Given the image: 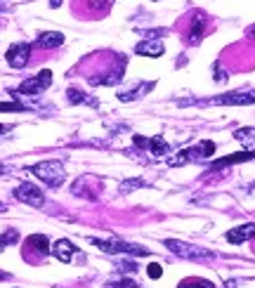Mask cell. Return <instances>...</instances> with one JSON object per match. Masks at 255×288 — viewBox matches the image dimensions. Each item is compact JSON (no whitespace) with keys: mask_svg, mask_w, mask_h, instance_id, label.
<instances>
[{"mask_svg":"<svg viewBox=\"0 0 255 288\" xmlns=\"http://www.w3.org/2000/svg\"><path fill=\"white\" fill-rule=\"evenodd\" d=\"M31 172L45 184H50V187H61V182L67 178V170H64L59 161H40V163L31 168Z\"/></svg>","mask_w":255,"mask_h":288,"instance_id":"1","label":"cell"},{"mask_svg":"<svg viewBox=\"0 0 255 288\" xmlns=\"http://www.w3.org/2000/svg\"><path fill=\"white\" fill-rule=\"evenodd\" d=\"M165 248L184 260H213V253L208 248H203V246H192V243H184V241L168 239L165 241Z\"/></svg>","mask_w":255,"mask_h":288,"instance_id":"2","label":"cell"},{"mask_svg":"<svg viewBox=\"0 0 255 288\" xmlns=\"http://www.w3.org/2000/svg\"><path fill=\"white\" fill-rule=\"evenodd\" d=\"M213 153H215V142L206 140V142H201L199 147L184 149L182 153H177L175 159H170V166H182V163H189V161H203V159H210Z\"/></svg>","mask_w":255,"mask_h":288,"instance_id":"3","label":"cell"},{"mask_svg":"<svg viewBox=\"0 0 255 288\" xmlns=\"http://www.w3.org/2000/svg\"><path fill=\"white\" fill-rule=\"evenodd\" d=\"M92 246H97L99 251L109 253V255H116V253H133V255H146V248H142V246H135V243H125V241H97L92 239Z\"/></svg>","mask_w":255,"mask_h":288,"instance_id":"4","label":"cell"},{"mask_svg":"<svg viewBox=\"0 0 255 288\" xmlns=\"http://www.w3.org/2000/svg\"><path fill=\"white\" fill-rule=\"evenodd\" d=\"M52 85V71H40L38 76H33V78H29V80H24L22 85H19V95H40V92H45L48 87Z\"/></svg>","mask_w":255,"mask_h":288,"instance_id":"5","label":"cell"},{"mask_svg":"<svg viewBox=\"0 0 255 288\" xmlns=\"http://www.w3.org/2000/svg\"><path fill=\"white\" fill-rule=\"evenodd\" d=\"M14 196L19 198L22 203H26V206H33V208H40L42 203H45V196H42V191L38 189L36 184L31 182H22L14 189Z\"/></svg>","mask_w":255,"mask_h":288,"instance_id":"6","label":"cell"},{"mask_svg":"<svg viewBox=\"0 0 255 288\" xmlns=\"http://www.w3.org/2000/svg\"><path fill=\"white\" fill-rule=\"evenodd\" d=\"M201 104H225V106H246V104H255V92H229V95H222V97L208 99V102H201Z\"/></svg>","mask_w":255,"mask_h":288,"instance_id":"7","label":"cell"},{"mask_svg":"<svg viewBox=\"0 0 255 288\" xmlns=\"http://www.w3.org/2000/svg\"><path fill=\"white\" fill-rule=\"evenodd\" d=\"M29 57H31L29 43H14L12 48L7 50V64L14 69H24L29 64Z\"/></svg>","mask_w":255,"mask_h":288,"instance_id":"8","label":"cell"},{"mask_svg":"<svg viewBox=\"0 0 255 288\" xmlns=\"http://www.w3.org/2000/svg\"><path fill=\"white\" fill-rule=\"evenodd\" d=\"M163 43L158 40V38H146V40H142V43L135 45V52L142 57H161L163 55Z\"/></svg>","mask_w":255,"mask_h":288,"instance_id":"9","label":"cell"},{"mask_svg":"<svg viewBox=\"0 0 255 288\" xmlns=\"http://www.w3.org/2000/svg\"><path fill=\"white\" fill-rule=\"evenodd\" d=\"M225 239L234 246L243 243V241H248V239H255V225H241V227L229 229V232L225 234Z\"/></svg>","mask_w":255,"mask_h":288,"instance_id":"10","label":"cell"},{"mask_svg":"<svg viewBox=\"0 0 255 288\" xmlns=\"http://www.w3.org/2000/svg\"><path fill=\"white\" fill-rule=\"evenodd\" d=\"M52 253H55V258L59 260V262H71L73 253H76V246H73L69 239H59L55 246H52Z\"/></svg>","mask_w":255,"mask_h":288,"instance_id":"11","label":"cell"},{"mask_svg":"<svg viewBox=\"0 0 255 288\" xmlns=\"http://www.w3.org/2000/svg\"><path fill=\"white\" fill-rule=\"evenodd\" d=\"M250 159H255V153H253V151L231 153V156H225V159L215 161V163L210 166V170H222V168H227V166H234V163H243V161H250Z\"/></svg>","mask_w":255,"mask_h":288,"instance_id":"12","label":"cell"},{"mask_svg":"<svg viewBox=\"0 0 255 288\" xmlns=\"http://www.w3.org/2000/svg\"><path fill=\"white\" fill-rule=\"evenodd\" d=\"M64 43V36L59 31H48V33H40V38L36 40L38 48H59Z\"/></svg>","mask_w":255,"mask_h":288,"instance_id":"13","label":"cell"},{"mask_svg":"<svg viewBox=\"0 0 255 288\" xmlns=\"http://www.w3.org/2000/svg\"><path fill=\"white\" fill-rule=\"evenodd\" d=\"M26 246H31V248H36L40 255H48L52 248H50V241L48 236H42V234H33V236H29L26 239Z\"/></svg>","mask_w":255,"mask_h":288,"instance_id":"14","label":"cell"},{"mask_svg":"<svg viewBox=\"0 0 255 288\" xmlns=\"http://www.w3.org/2000/svg\"><path fill=\"white\" fill-rule=\"evenodd\" d=\"M234 137L241 142L246 151H253V153H255V130L241 128V130H237V132H234Z\"/></svg>","mask_w":255,"mask_h":288,"instance_id":"15","label":"cell"},{"mask_svg":"<svg viewBox=\"0 0 255 288\" xmlns=\"http://www.w3.org/2000/svg\"><path fill=\"white\" fill-rule=\"evenodd\" d=\"M149 149H152L154 156H165V153L170 151L168 142H165L161 135H156V137H152V140H149Z\"/></svg>","mask_w":255,"mask_h":288,"instance_id":"16","label":"cell"},{"mask_svg":"<svg viewBox=\"0 0 255 288\" xmlns=\"http://www.w3.org/2000/svg\"><path fill=\"white\" fill-rule=\"evenodd\" d=\"M19 241V232L17 229H7V232L0 234V248H5V246H14Z\"/></svg>","mask_w":255,"mask_h":288,"instance_id":"17","label":"cell"},{"mask_svg":"<svg viewBox=\"0 0 255 288\" xmlns=\"http://www.w3.org/2000/svg\"><path fill=\"white\" fill-rule=\"evenodd\" d=\"M177 288H215V286L210 281H206V279H184Z\"/></svg>","mask_w":255,"mask_h":288,"instance_id":"18","label":"cell"},{"mask_svg":"<svg viewBox=\"0 0 255 288\" xmlns=\"http://www.w3.org/2000/svg\"><path fill=\"white\" fill-rule=\"evenodd\" d=\"M201 31H203V17L196 14L194 26H192V33H189V40H192V43H199L201 40Z\"/></svg>","mask_w":255,"mask_h":288,"instance_id":"19","label":"cell"},{"mask_svg":"<svg viewBox=\"0 0 255 288\" xmlns=\"http://www.w3.org/2000/svg\"><path fill=\"white\" fill-rule=\"evenodd\" d=\"M69 102H71V104H80V102H90V99L85 97V95H83L80 90L71 87V90H69Z\"/></svg>","mask_w":255,"mask_h":288,"instance_id":"20","label":"cell"},{"mask_svg":"<svg viewBox=\"0 0 255 288\" xmlns=\"http://www.w3.org/2000/svg\"><path fill=\"white\" fill-rule=\"evenodd\" d=\"M104 288H140V286H137L133 279H121V281H114V283H109V286H104Z\"/></svg>","mask_w":255,"mask_h":288,"instance_id":"21","label":"cell"},{"mask_svg":"<svg viewBox=\"0 0 255 288\" xmlns=\"http://www.w3.org/2000/svg\"><path fill=\"white\" fill-rule=\"evenodd\" d=\"M26 106L19 102H0V111H24Z\"/></svg>","mask_w":255,"mask_h":288,"instance_id":"22","label":"cell"},{"mask_svg":"<svg viewBox=\"0 0 255 288\" xmlns=\"http://www.w3.org/2000/svg\"><path fill=\"white\" fill-rule=\"evenodd\" d=\"M146 274L152 276V279H161V274H163V267H161V264H149V270H146Z\"/></svg>","mask_w":255,"mask_h":288,"instance_id":"23","label":"cell"},{"mask_svg":"<svg viewBox=\"0 0 255 288\" xmlns=\"http://www.w3.org/2000/svg\"><path fill=\"white\" fill-rule=\"evenodd\" d=\"M142 184H144L142 180H130V182H123L121 184V191H133L135 187H142Z\"/></svg>","mask_w":255,"mask_h":288,"instance_id":"24","label":"cell"},{"mask_svg":"<svg viewBox=\"0 0 255 288\" xmlns=\"http://www.w3.org/2000/svg\"><path fill=\"white\" fill-rule=\"evenodd\" d=\"M5 279H10V274H7V272H0V281H5Z\"/></svg>","mask_w":255,"mask_h":288,"instance_id":"25","label":"cell"},{"mask_svg":"<svg viewBox=\"0 0 255 288\" xmlns=\"http://www.w3.org/2000/svg\"><path fill=\"white\" fill-rule=\"evenodd\" d=\"M50 5H52V7H59V5H61V0H50Z\"/></svg>","mask_w":255,"mask_h":288,"instance_id":"26","label":"cell"},{"mask_svg":"<svg viewBox=\"0 0 255 288\" xmlns=\"http://www.w3.org/2000/svg\"><path fill=\"white\" fill-rule=\"evenodd\" d=\"M5 130H7V128H5V125H3V123H0V135H3V132H5Z\"/></svg>","mask_w":255,"mask_h":288,"instance_id":"27","label":"cell"},{"mask_svg":"<svg viewBox=\"0 0 255 288\" xmlns=\"http://www.w3.org/2000/svg\"><path fill=\"white\" fill-rule=\"evenodd\" d=\"M0 210H5V206H3V203H0Z\"/></svg>","mask_w":255,"mask_h":288,"instance_id":"28","label":"cell"},{"mask_svg":"<svg viewBox=\"0 0 255 288\" xmlns=\"http://www.w3.org/2000/svg\"><path fill=\"white\" fill-rule=\"evenodd\" d=\"M0 175H3V163H0Z\"/></svg>","mask_w":255,"mask_h":288,"instance_id":"29","label":"cell"}]
</instances>
